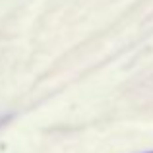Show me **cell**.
Returning a JSON list of instances; mask_svg holds the SVG:
<instances>
[{"label":"cell","instance_id":"6da1fadb","mask_svg":"<svg viewBox=\"0 0 153 153\" xmlns=\"http://www.w3.org/2000/svg\"><path fill=\"white\" fill-rule=\"evenodd\" d=\"M151 153H153V151H151Z\"/></svg>","mask_w":153,"mask_h":153}]
</instances>
